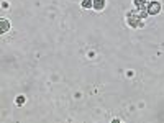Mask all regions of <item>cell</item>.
Here are the masks:
<instances>
[{
    "instance_id": "2",
    "label": "cell",
    "mask_w": 164,
    "mask_h": 123,
    "mask_svg": "<svg viewBox=\"0 0 164 123\" xmlns=\"http://www.w3.org/2000/svg\"><path fill=\"white\" fill-rule=\"evenodd\" d=\"M8 30H10V21L7 18H2L0 20V33L3 35V33H7Z\"/></svg>"
},
{
    "instance_id": "3",
    "label": "cell",
    "mask_w": 164,
    "mask_h": 123,
    "mask_svg": "<svg viewBox=\"0 0 164 123\" xmlns=\"http://www.w3.org/2000/svg\"><path fill=\"white\" fill-rule=\"evenodd\" d=\"M94 8L98 10V12H102L105 8V0H94Z\"/></svg>"
},
{
    "instance_id": "4",
    "label": "cell",
    "mask_w": 164,
    "mask_h": 123,
    "mask_svg": "<svg viewBox=\"0 0 164 123\" xmlns=\"http://www.w3.org/2000/svg\"><path fill=\"white\" fill-rule=\"evenodd\" d=\"M82 8H94V0H84L82 2Z\"/></svg>"
},
{
    "instance_id": "5",
    "label": "cell",
    "mask_w": 164,
    "mask_h": 123,
    "mask_svg": "<svg viewBox=\"0 0 164 123\" xmlns=\"http://www.w3.org/2000/svg\"><path fill=\"white\" fill-rule=\"evenodd\" d=\"M135 5L138 8H143V7H146V0H135Z\"/></svg>"
},
{
    "instance_id": "1",
    "label": "cell",
    "mask_w": 164,
    "mask_h": 123,
    "mask_svg": "<svg viewBox=\"0 0 164 123\" xmlns=\"http://www.w3.org/2000/svg\"><path fill=\"white\" fill-rule=\"evenodd\" d=\"M146 8H148V13H149V15H156V13H159V10H161V3H159V2H151V3L146 5Z\"/></svg>"
},
{
    "instance_id": "6",
    "label": "cell",
    "mask_w": 164,
    "mask_h": 123,
    "mask_svg": "<svg viewBox=\"0 0 164 123\" xmlns=\"http://www.w3.org/2000/svg\"><path fill=\"white\" fill-rule=\"evenodd\" d=\"M25 104V97H23V95H18V97H17V105H23Z\"/></svg>"
}]
</instances>
